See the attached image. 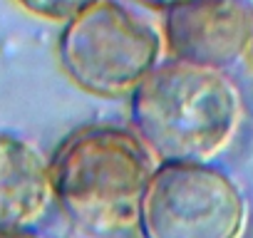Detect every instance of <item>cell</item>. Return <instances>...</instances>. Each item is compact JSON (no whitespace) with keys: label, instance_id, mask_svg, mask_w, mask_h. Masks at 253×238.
Here are the masks:
<instances>
[{"label":"cell","instance_id":"obj_7","mask_svg":"<svg viewBox=\"0 0 253 238\" xmlns=\"http://www.w3.org/2000/svg\"><path fill=\"white\" fill-rule=\"evenodd\" d=\"M18 3L45 20H70L75 13H80L82 8L92 5L94 0H18Z\"/></svg>","mask_w":253,"mask_h":238},{"label":"cell","instance_id":"obj_6","mask_svg":"<svg viewBox=\"0 0 253 238\" xmlns=\"http://www.w3.org/2000/svg\"><path fill=\"white\" fill-rule=\"evenodd\" d=\"M52 201V174L42 152L13 132H0V231L30 228Z\"/></svg>","mask_w":253,"mask_h":238},{"label":"cell","instance_id":"obj_1","mask_svg":"<svg viewBox=\"0 0 253 238\" xmlns=\"http://www.w3.org/2000/svg\"><path fill=\"white\" fill-rule=\"evenodd\" d=\"M129 117L159 164H213L241 129L243 97L226 72L169 60L129 94Z\"/></svg>","mask_w":253,"mask_h":238},{"label":"cell","instance_id":"obj_2","mask_svg":"<svg viewBox=\"0 0 253 238\" xmlns=\"http://www.w3.org/2000/svg\"><path fill=\"white\" fill-rule=\"evenodd\" d=\"M154 169V154L144 142L117 124L75 129L50 159L55 201L77 228L94 236L137 226L139 201Z\"/></svg>","mask_w":253,"mask_h":238},{"label":"cell","instance_id":"obj_8","mask_svg":"<svg viewBox=\"0 0 253 238\" xmlns=\"http://www.w3.org/2000/svg\"><path fill=\"white\" fill-rule=\"evenodd\" d=\"M0 238H45V236L30 228H18V231H0Z\"/></svg>","mask_w":253,"mask_h":238},{"label":"cell","instance_id":"obj_4","mask_svg":"<svg viewBox=\"0 0 253 238\" xmlns=\"http://www.w3.org/2000/svg\"><path fill=\"white\" fill-rule=\"evenodd\" d=\"M248 198L216 164H157L139 201V238H243Z\"/></svg>","mask_w":253,"mask_h":238},{"label":"cell","instance_id":"obj_3","mask_svg":"<svg viewBox=\"0 0 253 238\" xmlns=\"http://www.w3.org/2000/svg\"><path fill=\"white\" fill-rule=\"evenodd\" d=\"M65 75L94 97L132 94L159 67L162 35L119 0H94L65 20L57 40Z\"/></svg>","mask_w":253,"mask_h":238},{"label":"cell","instance_id":"obj_9","mask_svg":"<svg viewBox=\"0 0 253 238\" xmlns=\"http://www.w3.org/2000/svg\"><path fill=\"white\" fill-rule=\"evenodd\" d=\"M139 3L152 5V8H162V10H167V8H171V5H176V3H184V0H139Z\"/></svg>","mask_w":253,"mask_h":238},{"label":"cell","instance_id":"obj_10","mask_svg":"<svg viewBox=\"0 0 253 238\" xmlns=\"http://www.w3.org/2000/svg\"><path fill=\"white\" fill-rule=\"evenodd\" d=\"M251 52H253V45H251Z\"/></svg>","mask_w":253,"mask_h":238},{"label":"cell","instance_id":"obj_5","mask_svg":"<svg viewBox=\"0 0 253 238\" xmlns=\"http://www.w3.org/2000/svg\"><path fill=\"white\" fill-rule=\"evenodd\" d=\"M164 40L174 60L221 70L253 45V0H184L164 10Z\"/></svg>","mask_w":253,"mask_h":238}]
</instances>
